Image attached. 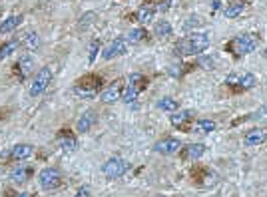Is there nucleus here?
I'll use <instances>...</instances> for the list:
<instances>
[{"label": "nucleus", "mask_w": 267, "mask_h": 197, "mask_svg": "<svg viewBox=\"0 0 267 197\" xmlns=\"http://www.w3.org/2000/svg\"><path fill=\"white\" fill-rule=\"evenodd\" d=\"M126 50H128V40L126 38H116V40H112L108 44L104 50H102V58H104V60H114V58H118L122 54H126Z\"/></svg>", "instance_id": "obj_7"}, {"label": "nucleus", "mask_w": 267, "mask_h": 197, "mask_svg": "<svg viewBox=\"0 0 267 197\" xmlns=\"http://www.w3.org/2000/svg\"><path fill=\"white\" fill-rule=\"evenodd\" d=\"M255 48H257V38L253 34H239L228 44V50H231L235 56L251 54Z\"/></svg>", "instance_id": "obj_3"}, {"label": "nucleus", "mask_w": 267, "mask_h": 197, "mask_svg": "<svg viewBox=\"0 0 267 197\" xmlns=\"http://www.w3.org/2000/svg\"><path fill=\"white\" fill-rule=\"evenodd\" d=\"M267 140V131L265 129H251V131H248L245 134V145H259V143H263Z\"/></svg>", "instance_id": "obj_18"}, {"label": "nucleus", "mask_w": 267, "mask_h": 197, "mask_svg": "<svg viewBox=\"0 0 267 197\" xmlns=\"http://www.w3.org/2000/svg\"><path fill=\"white\" fill-rule=\"evenodd\" d=\"M130 44H140V42H146L148 40V32L146 28H134L128 32V38H126Z\"/></svg>", "instance_id": "obj_23"}, {"label": "nucleus", "mask_w": 267, "mask_h": 197, "mask_svg": "<svg viewBox=\"0 0 267 197\" xmlns=\"http://www.w3.org/2000/svg\"><path fill=\"white\" fill-rule=\"evenodd\" d=\"M18 40H10V42H6V44H2L0 46V60H4L6 56H10V54H14V50L18 48Z\"/></svg>", "instance_id": "obj_28"}, {"label": "nucleus", "mask_w": 267, "mask_h": 197, "mask_svg": "<svg viewBox=\"0 0 267 197\" xmlns=\"http://www.w3.org/2000/svg\"><path fill=\"white\" fill-rule=\"evenodd\" d=\"M263 56H265V58H267V50H265V52H263Z\"/></svg>", "instance_id": "obj_36"}, {"label": "nucleus", "mask_w": 267, "mask_h": 197, "mask_svg": "<svg viewBox=\"0 0 267 197\" xmlns=\"http://www.w3.org/2000/svg\"><path fill=\"white\" fill-rule=\"evenodd\" d=\"M96 124V114L92 112V109H88V112H84L80 116V120H78V124H76V127H78V131H90L92 129V125Z\"/></svg>", "instance_id": "obj_19"}, {"label": "nucleus", "mask_w": 267, "mask_h": 197, "mask_svg": "<svg viewBox=\"0 0 267 197\" xmlns=\"http://www.w3.org/2000/svg\"><path fill=\"white\" fill-rule=\"evenodd\" d=\"M122 100V86H118V82H114L112 86H108L104 92H102V102H106V104H114Z\"/></svg>", "instance_id": "obj_15"}, {"label": "nucleus", "mask_w": 267, "mask_h": 197, "mask_svg": "<svg viewBox=\"0 0 267 197\" xmlns=\"http://www.w3.org/2000/svg\"><path fill=\"white\" fill-rule=\"evenodd\" d=\"M98 52H100V40H94V42L90 44V52H88V62H90V64L96 60Z\"/></svg>", "instance_id": "obj_29"}, {"label": "nucleus", "mask_w": 267, "mask_h": 197, "mask_svg": "<svg viewBox=\"0 0 267 197\" xmlns=\"http://www.w3.org/2000/svg\"><path fill=\"white\" fill-rule=\"evenodd\" d=\"M52 78H54V74H52V68H50V66H44V68H40L38 74H36L34 80H32L30 96L36 98V96H40V94H44L46 88H48L50 82H52Z\"/></svg>", "instance_id": "obj_4"}, {"label": "nucleus", "mask_w": 267, "mask_h": 197, "mask_svg": "<svg viewBox=\"0 0 267 197\" xmlns=\"http://www.w3.org/2000/svg\"><path fill=\"white\" fill-rule=\"evenodd\" d=\"M199 22H201V18H199V16H192V18L186 22V28H190V26H196V24H199Z\"/></svg>", "instance_id": "obj_33"}, {"label": "nucleus", "mask_w": 267, "mask_h": 197, "mask_svg": "<svg viewBox=\"0 0 267 197\" xmlns=\"http://www.w3.org/2000/svg\"><path fill=\"white\" fill-rule=\"evenodd\" d=\"M174 2H176V0H158L156 10H160V12H166V10H170V8L174 6Z\"/></svg>", "instance_id": "obj_30"}, {"label": "nucleus", "mask_w": 267, "mask_h": 197, "mask_svg": "<svg viewBox=\"0 0 267 197\" xmlns=\"http://www.w3.org/2000/svg\"><path fill=\"white\" fill-rule=\"evenodd\" d=\"M96 18V14L94 12H88V14H84V16H82L80 18V28H84V26H88L90 24V22Z\"/></svg>", "instance_id": "obj_31"}, {"label": "nucleus", "mask_w": 267, "mask_h": 197, "mask_svg": "<svg viewBox=\"0 0 267 197\" xmlns=\"http://www.w3.org/2000/svg\"><path fill=\"white\" fill-rule=\"evenodd\" d=\"M172 32H174V28H172V24L168 20L156 22V36L158 38H168V36H172Z\"/></svg>", "instance_id": "obj_24"}, {"label": "nucleus", "mask_w": 267, "mask_h": 197, "mask_svg": "<svg viewBox=\"0 0 267 197\" xmlns=\"http://www.w3.org/2000/svg\"><path fill=\"white\" fill-rule=\"evenodd\" d=\"M179 153H181L183 160L196 161V160H199L203 153H205V145H203V143H190V145H183V147L179 149Z\"/></svg>", "instance_id": "obj_12"}, {"label": "nucleus", "mask_w": 267, "mask_h": 197, "mask_svg": "<svg viewBox=\"0 0 267 197\" xmlns=\"http://www.w3.org/2000/svg\"><path fill=\"white\" fill-rule=\"evenodd\" d=\"M58 143L64 151H76V147H78L76 138L72 134H68L66 129H62V134H58Z\"/></svg>", "instance_id": "obj_20"}, {"label": "nucleus", "mask_w": 267, "mask_h": 197, "mask_svg": "<svg viewBox=\"0 0 267 197\" xmlns=\"http://www.w3.org/2000/svg\"><path fill=\"white\" fill-rule=\"evenodd\" d=\"M225 84L235 88V90H249V88L255 86V76L253 74H231L225 78Z\"/></svg>", "instance_id": "obj_8"}, {"label": "nucleus", "mask_w": 267, "mask_h": 197, "mask_svg": "<svg viewBox=\"0 0 267 197\" xmlns=\"http://www.w3.org/2000/svg\"><path fill=\"white\" fill-rule=\"evenodd\" d=\"M154 149H156L158 153H161V156H174V153H178V151L181 149V143H179V140L166 138V140H160V142L154 145Z\"/></svg>", "instance_id": "obj_11"}, {"label": "nucleus", "mask_w": 267, "mask_h": 197, "mask_svg": "<svg viewBox=\"0 0 267 197\" xmlns=\"http://www.w3.org/2000/svg\"><path fill=\"white\" fill-rule=\"evenodd\" d=\"M32 70H34V60L28 58V56L20 58V60L12 66V72H14V76H16L18 80H26V78L32 74Z\"/></svg>", "instance_id": "obj_10"}, {"label": "nucleus", "mask_w": 267, "mask_h": 197, "mask_svg": "<svg viewBox=\"0 0 267 197\" xmlns=\"http://www.w3.org/2000/svg\"><path fill=\"white\" fill-rule=\"evenodd\" d=\"M199 64L208 66V70H210V68H214V60H210V58H201V60H199Z\"/></svg>", "instance_id": "obj_34"}, {"label": "nucleus", "mask_w": 267, "mask_h": 197, "mask_svg": "<svg viewBox=\"0 0 267 197\" xmlns=\"http://www.w3.org/2000/svg\"><path fill=\"white\" fill-rule=\"evenodd\" d=\"M210 46V36L203 34V32H196V34H190L188 38H183L176 44L174 52L178 56H194V54H199L203 52L205 48Z\"/></svg>", "instance_id": "obj_1"}, {"label": "nucleus", "mask_w": 267, "mask_h": 197, "mask_svg": "<svg viewBox=\"0 0 267 197\" xmlns=\"http://www.w3.org/2000/svg\"><path fill=\"white\" fill-rule=\"evenodd\" d=\"M30 175H32V167H30V165H20V167H16V169L10 173V179H12L14 183H24V181L30 179Z\"/></svg>", "instance_id": "obj_21"}, {"label": "nucleus", "mask_w": 267, "mask_h": 197, "mask_svg": "<svg viewBox=\"0 0 267 197\" xmlns=\"http://www.w3.org/2000/svg\"><path fill=\"white\" fill-rule=\"evenodd\" d=\"M128 171V161L122 158H110L104 165H102V173L106 175L108 179H118Z\"/></svg>", "instance_id": "obj_6"}, {"label": "nucleus", "mask_w": 267, "mask_h": 197, "mask_svg": "<svg viewBox=\"0 0 267 197\" xmlns=\"http://www.w3.org/2000/svg\"><path fill=\"white\" fill-rule=\"evenodd\" d=\"M214 129H215V122H212V120H199L194 127V131H199V134H210Z\"/></svg>", "instance_id": "obj_27"}, {"label": "nucleus", "mask_w": 267, "mask_h": 197, "mask_svg": "<svg viewBox=\"0 0 267 197\" xmlns=\"http://www.w3.org/2000/svg\"><path fill=\"white\" fill-rule=\"evenodd\" d=\"M140 94V88L134 86V84H128L126 86V90H122V102H126V104H132Z\"/></svg>", "instance_id": "obj_25"}, {"label": "nucleus", "mask_w": 267, "mask_h": 197, "mask_svg": "<svg viewBox=\"0 0 267 197\" xmlns=\"http://www.w3.org/2000/svg\"><path fill=\"white\" fill-rule=\"evenodd\" d=\"M102 84H104V80H102L98 74L86 76V78H82V80L76 82L74 94L80 96V98H92V96H96L102 90Z\"/></svg>", "instance_id": "obj_2"}, {"label": "nucleus", "mask_w": 267, "mask_h": 197, "mask_svg": "<svg viewBox=\"0 0 267 197\" xmlns=\"http://www.w3.org/2000/svg\"><path fill=\"white\" fill-rule=\"evenodd\" d=\"M158 107L163 109V112H178L179 104H178V100H174V98H161V100L158 102Z\"/></svg>", "instance_id": "obj_26"}, {"label": "nucleus", "mask_w": 267, "mask_h": 197, "mask_svg": "<svg viewBox=\"0 0 267 197\" xmlns=\"http://www.w3.org/2000/svg\"><path fill=\"white\" fill-rule=\"evenodd\" d=\"M22 14H12V16H8L2 24H0V34H8V32H12V30H16L20 24H22Z\"/></svg>", "instance_id": "obj_17"}, {"label": "nucleus", "mask_w": 267, "mask_h": 197, "mask_svg": "<svg viewBox=\"0 0 267 197\" xmlns=\"http://www.w3.org/2000/svg\"><path fill=\"white\" fill-rule=\"evenodd\" d=\"M32 153H34V147L30 143H18V145H12L8 151H4L2 158L12 160V161H22V160L30 158Z\"/></svg>", "instance_id": "obj_9"}, {"label": "nucleus", "mask_w": 267, "mask_h": 197, "mask_svg": "<svg viewBox=\"0 0 267 197\" xmlns=\"http://www.w3.org/2000/svg\"><path fill=\"white\" fill-rule=\"evenodd\" d=\"M74 197H90V189H88V187H80Z\"/></svg>", "instance_id": "obj_32"}, {"label": "nucleus", "mask_w": 267, "mask_h": 197, "mask_svg": "<svg viewBox=\"0 0 267 197\" xmlns=\"http://www.w3.org/2000/svg\"><path fill=\"white\" fill-rule=\"evenodd\" d=\"M154 2H156V0H146V2H143V6L136 12V18L142 22V24H148V22L154 20V12H156Z\"/></svg>", "instance_id": "obj_13"}, {"label": "nucleus", "mask_w": 267, "mask_h": 197, "mask_svg": "<svg viewBox=\"0 0 267 197\" xmlns=\"http://www.w3.org/2000/svg\"><path fill=\"white\" fill-rule=\"evenodd\" d=\"M8 197H32L30 193H8Z\"/></svg>", "instance_id": "obj_35"}, {"label": "nucleus", "mask_w": 267, "mask_h": 197, "mask_svg": "<svg viewBox=\"0 0 267 197\" xmlns=\"http://www.w3.org/2000/svg\"><path fill=\"white\" fill-rule=\"evenodd\" d=\"M38 181H40V187L42 189L54 191L62 185V173H60L56 167H46L38 173Z\"/></svg>", "instance_id": "obj_5"}, {"label": "nucleus", "mask_w": 267, "mask_h": 197, "mask_svg": "<svg viewBox=\"0 0 267 197\" xmlns=\"http://www.w3.org/2000/svg\"><path fill=\"white\" fill-rule=\"evenodd\" d=\"M18 42L22 44V48H26L28 52H34V50H38L40 38H38V34H36L34 30H28L26 34H22V36H20V40H18Z\"/></svg>", "instance_id": "obj_16"}, {"label": "nucleus", "mask_w": 267, "mask_h": 197, "mask_svg": "<svg viewBox=\"0 0 267 197\" xmlns=\"http://www.w3.org/2000/svg\"><path fill=\"white\" fill-rule=\"evenodd\" d=\"M243 10H245V0H233V2H230L223 8V14L225 18H237Z\"/></svg>", "instance_id": "obj_22"}, {"label": "nucleus", "mask_w": 267, "mask_h": 197, "mask_svg": "<svg viewBox=\"0 0 267 197\" xmlns=\"http://www.w3.org/2000/svg\"><path fill=\"white\" fill-rule=\"evenodd\" d=\"M194 118V112H190V109H181V112H174V116L170 118L172 120V125L178 127V129H186L188 122Z\"/></svg>", "instance_id": "obj_14"}]
</instances>
